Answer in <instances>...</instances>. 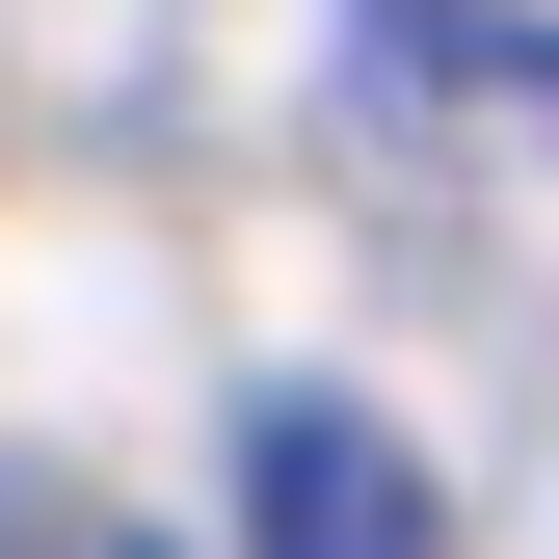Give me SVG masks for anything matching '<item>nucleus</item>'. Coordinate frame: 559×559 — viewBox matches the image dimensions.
Masks as SVG:
<instances>
[{
	"label": "nucleus",
	"mask_w": 559,
	"mask_h": 559,
	"mask_svg": "<svg viewBox=\"0 0 559 559\" xmlns=\"http://www.w3.org/2000/svg\"><path fill=\"white\" fill-rule=\"evenodd\" d=\"M240 559H453V479L400 453L373 400L266 373V400H240Z\"/></svg>",
	"instance_id": "obj_1"
},
{
	"label": "nucleus",
	"mask_w": 559,
	"mask_h": 559,
	"mask_svg": "<svg viewBox=\"0 0 559 559\" xmlns=\"http://www.w3.org/2000/svg\"><path fill=\"white\" fill-rule=\"evenodd\" d=\"M0 559H133V533H81V507H0Z\"/></svg>",
	"instance_id": "obj_2"
}]
</instances>
